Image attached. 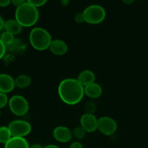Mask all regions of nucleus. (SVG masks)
Segmentation results:
<instances>
[{"label":"nucleus","instance_id":"7c9ffc66","mask_svg":"<svg viewBox=\"0 0 148 148\" xmlns=\"http://www.w3.org/2000/svg\"><path fill=\"white\" fill-rule=\"evenodd\" d=\"M134 1L135 0H122V1H123V2L126 4H133V3L134 2Z\"/></svg>","mask_w":148,"mask_h":148},{"label":"nucleus","instance_id":"5701e85b","mask_svg":"<svg viewBox=\"0 0 148 148\" xmlns=\"http://www.w3.org/2000/svg\"><path fill=\"white\" fill-rule=\"evenodd\" d=\"M74 20L78 24H81V23H85V19H84V16L83 12H78L75 14L74 16Z\"/></svg>","mask_w":148,"mask_h":148},{"label":"nucleus","instance_id":"393cba45","mask_svg":"<svg viewBox=\"0 0 148 148\" xmlns=\"http://www.w3.org/2000/svg\"><path fill=\"white\" fill-rule=\"evenodd\" d=\"M69 148H84V146L80 142L75 141L71 143Z\"/></svg>","mask_w":148,"mask_h":148},{"label":"nucleus","instance_id":"bb28decb","mask_svg":"<svg viewBox=\"0 0 148 148\" xmlns=\"http://www.w3.org/2000/svg\"><path fill=\"white\" fill-rule=\"evenodd\" d=\"M10 4V0H0V7H6Z\"/></svg>","mask_w":148,"mask_h":148},{"label":"nucleus","instance_id":"412c9836","mask_svg":"<svg viewBox=\"0 0 148 148\" xmlns=\"http://www.w3.org/2000/svg\"><path fill=\"white\" fill-rule=\"evenodd\" d=\"M8 103L9 99L7 94L3 93V92H0V110H1V108H4V107L8 104Z\"/></svg>","mask_w":148,"mask_h":148},{"label":"nucleus","instance_id":"6ab92c4d","mask_svg":"<svg viewBox=\"0 0 148 148\" xmlns=\"http://www.w3.org/2000/svg\"><path fill=\"white\" fill-rule=\"evenodd\" d=\"M0 40L6 46H9L15 41V36L8 32L4 31V33H1L0 36Z\"/></svg>","mask_w":148,"mask_h":148},{"label":"nucleus","instance_id":"4be33fe9","mask_svg":"<svg viewBox=\"0 0 148 148\" xmlns=\"http://www.w3.org/2000/svg\"><path fill=\"white\" fill-rule=\"evenodd\" d=\"M26 1L38 8L44 5L47 2V0H26Z\"/></svg>","mask_w":148,"mask_h":148},{"label":"nucleus","instance_id":"9d476101","mask_svg":"<svg viewBox=\"0 0 148 148\" xmlns=\"http://www.w3.org/2000/svg\"><path fill=\"white\" fill-rule=\"evenodd\" d=\"M15 88V79L8 74H0V92L9 93Z\"/></svg>","mask_w":148,"mask_h":148},{"label":"nucleus","instance_id":"b1692460","mask_svg":"<svg viewBox=\"0 0 148 148\" xmlns=\"http://www.w3.org/2000/svg\"><path fill=\"white\" fill-rule=\"evenodd\" d=\"M6 50H7V46L0 40V60L4 57V54L6 53Z\"/></svg>","mask_w":148,"mask_h":148},{"label":"nucleus","instance_id":"39448f33","mask_svg":"<svg viewBox=\"0 0 148 148\" xmlns=\"http://www.w3.org/2000/svg\"><path fill=\"white\" fill-rule=\"evenodd\" d=\"M10 111L17 116H23L29 111V103L26 98L20 95H15L9 99Z\"/></svg>","mask_w":148,"mask_h":148},{"label":"nucleus","instance_id":"4468645a","mask_svg":"<svg viewBox=\"0 0 148 148\" xmlns=\"http://www.w3.org/2000/svg\"><path fill=\"white\" fill-rule=\"evenodd\" d=\"M28 142L25 137H12L11 139L4 145V148H29Z\"/></svg>","mask_w":148,"mask_h":148},{"label":"nucleus","instance_id":"f03ea898","mask_svg":"<svg viewBox=\"0 0 148 148\" xmlns=\"http://www.w3.org/2000/svg\"><path fill=\"white\" fill-rule=\"evenodd\" d=\"M15 17L23 27H29L37 23L39 12L38 8L26 1L16 8Z\"/></svg>","mask_w":148,"mask_h":148},{"label":"nucleus","instance_id":"c756f323","mask_svg":"<svg viewBox=\"0 0 148 148\" xmlns=\"http://www.w3.org/2000/svg\"><path fill=\"white\" fill-rule=\"evenodd\" d=\"M44 147H42L40 144H38V143H36V144H33L32 145L30 146L29 148H43Z\"/></svg>","mask_w":148,"mask_h":148},{"label":"nucleus","instance_id":"2eb2a0df","mask_svg":"<svg viewBox=\"0 0 148 148\" xmlns=\"http://www.w3.org/2000/svg\"><path fill=\"white\" fill-rule=\"evenodd\" d=\"M96 77L94 72L89 69L82 71L78 75L77 79L84 87L95 82Z\"/></svg>","mask_w":148,"mask_h":148},{"label":"nucleus","instance_id":"a211bd4d","mask_svg":"<svg viewBox=\"0 0 148 148\" xmlns=\"http://www.w3.org/2000/svg\"><path fill=\"white\" fill-rule=\"evenodd\" d=\"M73 133V137L77 140H83L84 137L86 135V131L81 126L79 127H76L72 130Z\"/></svg>","mask_w":148,"mask_h":148},{"label":"nucleus","instance_id":"f257e3e1","mask_svg":"<svg viewBox=\"0 0 148 148\" xmlns=\"http://www.w3.org/2000/svg\"><path fill=\"white\" fill-rule=\"evenodd\" d=\"M58 95L61 101L67 105H76L84 96V87L77 79L66 78L58 85Z\"/></svg>","mask_w":148,"mask_h":148},{"label":"nucleus","instance_id":"cd10ccee","mask_svg":"<svg viewBox=\"0 0 148 148\" xmlns=\"http://www.w3.org/2000/svg\"><path fill=\"white\" fill-rule=\"evenodd\" d=\"M4 20H3L2 17L0 16V31L2 29H4Z\"/></svg>","mask_w":148,"mask_h":148},{"label":"nucleus","instance_id":"0eeeda50","mask_svg":"<svg viewBox=\"0 0 148 148\" xmlns=\"http://www.w3.org/2000/svg\"><path fill=\"white\" fill-rule=\"evenodd\" d=\"M118 129V124L115 119L109 116H102L98 119L97 130L100 133L106 136L115 134Z\"/></svg>","mask_w":148,"mask_h":148},{"label":"nucleus","instance_id":"473e14b6","mask_svg":"<svg viewBox=\"0 0 148 148\" xmlns=\"http://www.w3.org/2000/svg\"><path fill=\"white\" fill-rule=\"evenodd\" d=\"M1 110H0V117H1Z\"/></svg>","mask_w":148,"mask_h":148},{"label":"nucleus","instance_id":"ddd939ff","mask_svg":"<svg viewBox=\"0 0 148 148\" xmlns=\"http://www.w3.org/2000/svg\"><path fill=\"white\" fill-rule=\"evenodd\" d=\"M23 26L15 19H10L4 21V29L5 31L11 33L14 36L20 34L23 30Z\"/></svg>","mask_w":148,"mask_h":148},{"label":"nucleus","instance_id":"423d86ee","mask_svg":"<svg viewBox=\"0 0 148 148\" xmlns=\"http://www.w3.org/2000/svg\"><path fill=\"white\" fill-rule=\"evenodd\" d=\"M12 137H25L28 135L32 130V127L27 121L21 119L13 120L7 126Z\"/></svg>","mask_w":148,"mask_h":148},{"label":"nucleus","instance_id":"7ed1b4c3","mask_svg":"<svg viewBox=\"0 0 148 148\" xmlns=\"http://www.w3.org/2000/svg\"><path fill=\"white\" fill-rule=\"evenodd\" d=\"M29 41L34 49L44 51L49 49L52 41L51 34L43 27H33L29 34Z\"/></svg>","mask_w":148,"mask_h":148},{"label":"nucleus","instance_id":"aec40b11","mask_svg":"<svg viewBox=\"0 0 148 148\" xmlns=\"http://www.w3.org/2000/svg\"><path fill=\"white\" fill-rule=\"evenodd\" d=\"M97 110V104L94 101H89L84 106V111L86 114H94Z\"/></svg>","mask_w":148,"mask_h":148},{"label":"nucleus","instance_id":"c85d7f7f","mask_svg":"<svg viewBox=\"0 0 148 148\" xmlns=\"http://www.w3.org/2000/svg\"><path fill=\"white\" fill-rule=\"evenodd\" d=\"M59 1H60L61 4H62V6L68 5V4H69L70 2V0H59Z\"/></svg>","mask_w":148,"mask_h":148},{"label":"nucleus","instance_id":"dca6fc26","mask_svg":"<svg viewBox=\"0 0 148 148\" xmlns=\"http://www.w3.org/2000/svg\"><path fill=\"white\" fill-rule=\"evenodd\" d=\"M15 87L20 89H25L31 84V78L27 75H20L15 79Z\"/></svg>","mask_w":148,"mask_h":148},{"label":"nucleus","instance_id":"f8f14e48","mask_svg":"<svg viewBox=\"0 0 148 148\" xmlns=\"http://www.w3.org/2000/svg\"><path fill=\"white\" fill-rule=\"evenodd\" d=\"M102 94V88L101 85L95 82L84 87V95L91 99L100 98Z\"/></svg>","mask_w":148,"mask_h":148},{"label":"nucleus","instance_id":"a878e982","mask_svg":"<svg viewBox=\"0 0 148 148\" xmlns=\"http://www.w3.org/2000/svg\"><path fill=\"white\" fill-rule=\"evenodd\" d=\"M25 2H26V0H10V3L12 4L14 6H15L16 7H19V6L21 5Z\"/></svg>","mask_w":148,"mask_h":148},{"label":"nucleus","instance_id":"20e7f679","mask_svg":"<svg viewBox=\"0 0 148 148\" xmlns=\"http://www.w3.org/2000/svg\"><path fill=\"white\" fill-rule=\"evenodd\" d=\"M86 23L91 25L100 24L105 19L106 12L104 7L99 4L88 6L83 12Z\"/></svg>","mask_w":148,"mask_h":148},{"label":"nucleus","instance_id":"1a4fd4ad","mask_svg":"<svg viewBox=\"0 0 148 148\" xmlns=\"http://www.w3.org/2000/svg\"><path fill=\"white\" fill-rule=\"evenodd\" d=\"M53 137L55 140L59 143H69L73 138V133L70 129L64 126H59L53 130Z\"/></svg>","mask_w":148,"mask_h":148},{"label":"nucleus","instance_id":"f3484780","mask_svg":"<svg viewBox=\"0 0 148 148\" xmlns=\"http://www.w3.org/2000/svg\"><path fill=\"white\" fill-rule=\"evenodd\" d=\"M12 134L8 127H0V143L5 145L11 139Z\"/></svg>","mask_w":148,"mask_h":148},{"label":"nucleus","instance_id":"2f4dec72","mask_svg":"<svg viewBox=\"0 0 148 148\" xmlns=\"http://www.w3.org/2000/svg\"><path fill=\"white\" fill-rule=\"evenodd\" d=\"M43 148H59L57 145H46L45 147Z\"/></svg>","mask_w":148,"mask_h":148},{"label":"nucleus","instance_id":"9b49d317","mask_svg":"<svg viewBox=\"0 0 148 148\" xmlns=\"http://www.w3.org/2000/svg\"><path fill=\"white\" fill-rule=\"evenodd\" d=\"M51 53L57 56H62L65 54L68 51V46L64 40L60 39L52 40L49 48Z\"/></svg>","mask_w":148,"mask_h":148},{"label":"nucleus","instance_id":"6e6552de","mask_svg":"<svg viewBox=\"0 0 148 148\" xmlns=\"http://www.w3.org/2000/svg\"><path fill=\"white\" fill-rule=\"evenodd\" d=\"M98 119L94 114H84L80 119L81 126L86 131L87 133L94 132L97 130Z\"/></svg>","mask_w":148,"mask_h":148}]
</instances>
